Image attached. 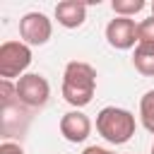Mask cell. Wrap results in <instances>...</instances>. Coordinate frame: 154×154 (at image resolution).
<instances>
[{"mask_svg":"<svg viewBox=\"0 0 154 154\" xmlns=\"http://www.w3.org/2000/svg\"><path fill=\"white\" fill-rule=\"evenodd\" d=\"M55 19L65 29H79L87 19V2H82V0H60L55 5Z\"/></svg>","mask_w":154,"mask_h":154,"instance_id":"9c48e42d","label":"cell"},{"mask_svg":"<svg viewBox=\"0 0 154 154\" xmlns=\"http://www.w3.org/2000/svg\"><path fill=\"white\" fill-rule=\"evenodd\" d=\"M0 154H24V149H22L19 142L5 140V142H0Z\"/></svg>","mask_w":154,"mask_h":154,"instance_id":"9a60e30c","label":"cell"},{"mask_svg":"<svg viewBox=\"0 0 154 154\" xmlns=\"http://www.w3.org/2000/svg\"><path fill=\"white\" fill-rule=\"evenodd\" d=\"M96 70L94 65L84 63V60H70L63 70V84H60V94L63 99L75 106L77 111L84 108L87 103H91L94 94H96Z\"/></svg>","mask_w":154,"mask_h":154,"instance_id":"6da1fadb","label":"cell"},{"mask_svg":"<svg viewBox=\"0 0 154 154\" xmlns=\"http://www.w3.org/2000/svg\"><path fill=\"white\" fill-rule=\"evenodd\" d=\"M51 99V84L43 75L38 72H26L24 77L17 79V101L26 106L29 111H38L48 103Z\"/></svg>","mask_w":154,"mask_h":154,"instance_id":"277c9868","label":"cell"},{"mask_svg":"<svg viewBox=\"0 0 154 154\" xmlns=\"http://www.w3.org/2000/svg\"><path fill=\"white\" fill-rule=\"evenodd\" d=\"M106 41L116 51H130L137 46V22L130 17H113L106 24Z\"/></svg>","mask_w":154,"mask_h":154,"instance_id":"8992f818","label":"cell"},{"mask_svg":"<svg viewBox=\"0 0 154 154\" xmlns=\"http://www.w3.org/2000/svg\"><path fill=\"white\" fill-rule=\"evenodd\" d=\"M152 14H154V2H152Z\"/></svg>","mask_w":154,"mask_h":154,"instance_id":"e0dca14e","label":"cell"},{"mask_svg":"<svg viewBox=\"0 0 154 154\" xmlns=\"http://www.w3.org/2000/svg\"><path fill=\"white\" fill-rule=\"evenodd\" d=\"M152 154H154V142H152Z\"/></svg>","mask_w":154,"mask_h":154,"instance_id":"ac0fdd59","label":"cell"},{"mask_svg":"<svg viewBox=\"0 0 154 154\" xmlns=\"http://www.w3.org/2000/svg\"><path fill=\"white\" fill-rule=\"evenodd\" d=\"M31 65V46L24 41H2L0 43V79H19Z\"/></svg>","mask_w":154,"mask_h":154,"instance_id":"3957f363","label":"cell"},{"mask_svg":"<svg viewBox=\"0 0 154 154\" xmlns=\"http://www.w3.org/2000/svg\"><path fill=\"white\" fill-rule=\"evenodd\" d=\"M132 65L140 75L144 77H154V46L147 43H137L132 51Z\"/></svg>","mask_w":154,"mask_h":154,"instance_id":"30bf717a","label":"cell"},{"mask_svg":"<svg viewBox=\"0 0 154 154\" xmlns=\"http://www.w3.org/2000/svg\"><path fill=\"white\" fill-rule=\"evenodd\" d=\"M58 130H60V135H63L65 142H70V144H82V142L91 135V120H89L87 113H82V111L75 108V111H67V113L60 118Z\"/></svg>","mask_w":154,"mask_h":154,"instance_id":"ba28073f","label":"cell"},{"mask_svg":"<svg viewBox=\"0 0 154 154\" xmlns=\"http://www.w3.org/2000/svg\"><path fill=\"white\" fill-rule=\"evenodd\" d=\"M144 7H147L144 0H113L111 2V10L116 12V17H130V19Z\"/></svg>","mask_w":154,"mask_h":154,"instance_id":"7c38bea8","label":"cell"},{"mask_svg":"<svg viewBox=\"0 0 154 154\" xmlns=\"http://www.w3.org/2000/svg\"><path fill=\"white\" fill-rule=\"evenodd\" d=\"M140 120L142 128L154 135V89L144 91V96L140 99Z\"/></svg>","mask_w":154,"mask_h":154,"instance_id":"8fae6325","label":"cell"},{"mask_svg":"<svg viewBox=\"0 0 154 154\" xmlns=\"http://www.w3.org/2000/svg\"><path fill=\"white\" fill-rule=\"evenodd\" d=\"M137 43H147L154 46V14L137 22Z\"/></svg>","mask_w":154,"mask_h":154,"instance_id":"4fadbf2b","label":"cell"},{"mask_svg":"<svg viewBox=\"0 0 154 154\" xmlns=\"http://www.w3.org/2000/svg\"><path fill=\"white\" fill-rule=\"evenodd\" d=\"M17 103V82L0 79V106Z\"/></svg>","mask_w":154,"mask_h":154,"instance_id":"5bb4252c","label":"cell"},{"mask_svg":"<svg viewBox=\"0 0 154 154\" xmlns=\"http://www.w3.org/2000/svg\"><path fill=\"white\" fill-rule=\"evenodd\" d=\"M82 154H113V152H108V149H103V147H96V144H89V147H84Z\"/></svg>","mask_w":154,"mask_h":154,"instance_id":"2e32d148","label":"cell"},{"mask_svg":"<svg viewBox=\"0 0 154 154\" xmlns=\"http://www.w3.org/2000/svg\"><path fill=\"white\" fill-rule=\"evenodd\" d=\"M31 113L26 106H22L19 101L17 103H10V106H0V135L5 140L10 137H22L31 123Z\"/></svg>","mask_w":154,"mask_h":154,"instance_id":"52a82bcc","label":"cell"},{"mask_svg":"<svg viewBox=\"0 0 154 154\" xmlns=\"http://www.w3.org/2000/svg\"><path fill=\"white\" fill-rule=\"evenodd\" d=\"M135 116L120 106H103L96 113V132L111 144H125L135 135Z\"/></svg>","mask_w":154,"mask_h":154,"instance_id":"7a4b0ae2","label":"cell"},{"mask_svg":"<svg viewBox=\"0 0 154 154\" xmlns=\"http://www.w3.org/2000/svg\"><path fill=\"white\" fill-rule=\"evenodd\" d=\"M53 36V22L43 12H26L19 19V41L26 46H46Z\"/></svg>","mask_w":154,"mask_h":154,"instance_id":"5b68a950","label":"cell"}]
</instances>
